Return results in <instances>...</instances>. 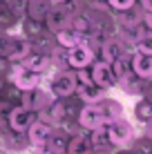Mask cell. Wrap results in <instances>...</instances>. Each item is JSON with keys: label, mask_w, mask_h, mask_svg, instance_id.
<instances>
[{"label": "cell", "mask_w": 152, "mask_h": 154, "mask_svg": "<svg viewBox=\"0 0 152 154\" xmlns=\"http://www.w3.org/2000/svg\"><path fill=\"white\" fill-rule=\"evenodd\" d=\"M34 154H65V150H63V147L51 145V143H43V145L34 147Z\"/></svg>", "instance_id": "d590c367"}, {"label": "cell", "mask_w": 152, "mask_h": 154, "mask_svg": "<svg viewBox=\"0 0 152 154\" xmlns=\"http://www.w3.org/2000/svg\"><path fill=\"white\" fill-rule=\"evenodd\" d=\"M31 54V40L23 34H11L9 36V49H7V58L11 63H23L25 58Z\"/></svg>", "instance_id": "30bf717a"}, {"label": "cell", "mask_w": 152, "mask_h": 154, "mask_svg": "<svg viewBox=\"0 0 152 154\" xmlns=\"http://www.w3.org/2000/svg\"><path fill=\"white\" fill-rule=\"evenodd\" d=\"M11 69H14V63L9 60L7 56H0V76H7V78H9Z\"/></svg>", "instance_id": "8d00e7d4"}, {"label": "cell", "mask_w": 152, "mask_h": 154, "mask_svg": "<svg viewBox=\"0 0 152 154\" xmlns=\"http://www.w3.org/2000/svg\"><path fill=\"white\" fill-rule=\"evenodd\" d=\"M105 5L114 14H119V11H128V9L137 7V0H105Z\"/></svg>", "instance_id": "1f68e13d"}, {"label": "cell", "mask_w": 152, "mask_h": 154, "mask_svg": "<svg viewBox=\"0 0 152 154\" xmlns=\"http://www.w3.org/2000/svg\"><path fill=\"white\" fill-rule=\"evenodd\" d=\"M134 49L141 51V54H148V56H152V31L145 29L143 34L139 36L137 42H134Z\"/></svg>", "instance_id": "4dcf8cb0"}, {"label": "cell", "mask_w": 152, "mask_h": 154, "mask_svg": "<svg viewBox=\"0 0 152 154\" xmlns=\"http://www.w3.org/2000/svg\"><path fill=\"white\" fill-rule=\"evenodd\" d=\"M85 2H90V0H85Z\"/></svg>", "instance_id": "c3c4849f"}, {"label": "cell", "mask_w": 152, "mask_h": 154, "mask_svg": "<svg viewBox=\"0 0 152 154\" xmlns=\"http://www.w3.org/2000/svg\"><path fill=\"white\" fill-rule=\"evenodd\" d=\"M27 5L29 0H7V7L18 16V18H25L27 16Z\"/></svg>", "instance_id": "836d02e7"}, {"label": "cell", "mask_w": 152, "mask_h": 154, "mask_svg": "<svg viewBox=\"0 0 152 154\" xmlns=\"http://www.w3.org/2000/svg\"><path fill=\"white\" fill-rule=\"evenodd\" d=\"M0 147L11 154H27L31 150V143L27 139V132H16L11 127H0Z\"/></svg>", "instance_id": "7a4b0ae2"}, {"label": "cell", "mask_w": 152, "mask_h": 154, "mask_svg": "<svg viewBox=\"0 0 152 154\" xmlns=\"http://www.w3.org/2000/svg\"><path fill=\"white\" fill-rule=\"evenodd\" d=\"M70 27L74 29V31H78V34H83V36H87L92 31V18H90V14L83 9V11H78V14H74L70 18Z\"/></svg>", "instance_id": "d4e9b609"}, {"label": "cell", "mask_w": 152, "mask_h": 154, "mask_svg": "<svg viewBox=\"0 0 152 154\" xmlns=\"http://www.w3.org/2000/svg\"><path fill=\"white\" fill-rule=\"evenodd\" d=\"M43 23H45V27L54 34V31H58V29H63V27H67V25H70V14H67L58 2H54V5H51V9H49V14L45 16Z\"/></svg>", "instance_id": "4fadbf2b"}, {"label": "cell", "mask_w": 152, "mask_h": 154, "mask_svg": "<svg viewBox=\"0 0 152 154\" xmlns=\"http://www.w3.org/2000/svg\"><path fill=\"white\" fill-rule=\"evenodd\" d=\"M114 154H134L132 150H130V147H116V152Z\"/></svg>", "instance_id": "7bdbcfd3"}, {"label": "cell", "mask_w": 152, "mask_h": 154, "mask_svg": "<svg viewBox=\"0 0 152 154\" xmlns=\"http://www.w3.org/2000/svg\"><path fill=\"white\" fill-rule=\"evenodd\" d=\"M47 85L45 87L49 89L51 94H54V98H67L72 96V94H76V74L74 69H58V72H49L47 76Z\"/></svg>", "instance_id": "6da1fadb"}, {"label": "cell", "mask_w": 152, "mask_h": 154, "mask_svg": "<svg viewBox=\"0 0 152 154\" xmlns=\"http://www.w3.org/2000/svg\"><path fill=\"white\" fill-rule=\"evenodd\" d=\"M139 5L143 11H152V0H139Z\"/></svg>", "instance_id": "60d3db41"}, {"label": "cell", "mask_w": 152, "mask_h": 154, "mask_svg": "<svg viewBox=\"0 0 152 154\" xmlns=\"http://www.w3.org/2000/svg\"><path fill=\"white\" fill-rule=\"evenodd\" d=\"M51 5H54L51 0H29V5H27V18L45 20V16L49 14Z\"/></svg>", "instance_id": "cb8c5ba5"}, {"label": "cell", "mask_w": 152, "mask_h": 154, "mask_svg": "<svg viewBox=\"0 0 152 154\" xmlns=\"http://www.w3.org/2000/svg\"><path fill=\"white\" fill-rule=\"evenodd\" d=\"M63 9H65L67 14H70V18L74 14H78V11H83L85 9V0H63V2H58Z\"/></svg>", "instance_id": "d6a6232c"}, {"label": "cell", "mask_w": 152, "mask_h": 154, "mask_svg": "<svg viewBox=\"0 0 152 154\" xmlns=\"http://www.w3.org/2000/svg\"><path fill=\"white\" fill-rule=\"evenodd\" d=\"M5 7H7V0H0V11H2Z\"/></svg>", "instance_id": "ee69618b"}, {"label": "cell", "mask_w": 152, "mask_h": 154, "mask_svg": "<svg viewBox=\"0 0 152 154\" xmlns=\"http://www.w3.org/2000/svg\"><path fill=\"white\" fill-rule=\"evenodd\" d=\"M23 94H25L23 89H20V87H16V85H14L11 81H9L0 98H2V100H7L9 105H14V107H16V105H23Z\"/></svg>", "instance_id": "f1b7e54d"}, {"label": "cell", "mask_w": 152, "mask_h": 154, "mask_svg": "<svg viewBox=\"0 0 152 154\" xmlns=\"http://www.w3.org/2000/svg\"><path fill=\"white\" fill-rule=\"evenodd\" d=\"M7 83H9L7 76H0V96H2V92H5V87H7Z\"/></svg>", "instance_id": "b9f144b4"}, {"label": "cell", "mask_w": 152, "mask_h": 154, "mask_svg": "<svg viewBox=\"0 0 152 154\" xmlns=\"http://www.w3.org/2000/svg\"><path fill=\"white\" fill-rule=\"evenodd\" d=\"M54 38L56 42H58V47H65V49H72V47H76V45H81L83 40H85V36L83 34H78V31H74L67 25V27H63L58 31H54Z\"/></svg>", "instance_id": "ffe728a7"}, {"label": "cell", "mask_w": 152, "mask_h": 154, "mask_svg": "<svg viewBox=\"0 0 152 154\" xmlns=\"http://www.w3.org/2000/svg\"><path fill=\"white\" fill-rule=\"evenodd\" d=\"M78 123H81V127H83L85 132H92V130H96V127L107 125L105 119H103V114L98 112L96 105H83L81 114H78Z\"/></svg>", "instance_id": "8fae6325"}, {"label": "cell", "mask_w": 152, "mask_h": 154, "mask_svg": "<svg viewBox=\"0 0 152 154\" xmlns=\"http://www.w3.org/2000/svg\"><path fill=\"white\" fill-rule=\"evenodd\" d=\"M94 154H114V152H94Z\"/></svg>", "instance_id": "bcb514c9"}, {"label": "cell", "mask_w": 152, "mask_h": 154, "mask_svg": "<svg viewBox=\"0 0 152 154\" xmlns=\"http://www.w3.org/2000/svg\"><path fill=\"white\" fill-rule=\"evenodd\" d=\"M130 150L134 154H152V139L150 136H134L130 143Z\"/></svg>", "instance_id": "f546056e"}, {"label": "cell", "mask_w": 152, "mask_h": 154, "mask_svg": "<svg viewBox=\"0 0 152 154\" xmlns=\"http://www.w3.org/2000/svg\"><path fill=\"white\" fill-rule=\"evenodd\" d=\"M74 74H76V83H78V85H90V83H94V81H92V72H90V67H81V69H74Z\"/></svg>", "instance_id": "e575fe53"}, {"label": "cell", "mask_w": 152, "mask_h": 154, "mask_svg": "<svg viewBox=\"0 0 152 154\" xmlns=\"http://www.w3.org/2000/svg\"><path fill=\"white\" fill-rule=\"evenodd\" d=\"M76 96L81 98L85 105H94V103H98L101 98H105V96H107V89L98 87L96 83H90V85H78V87H76Z\"/></svg>", "instance_id": "e0dca14e"}, {"label": "cell", "mask_w": 152, "mask_h": 154, "mask_svg": "<svg viewBox=\"0 0 152 154\" xmlns=\"http://www.w3.org/2000/svg\"><path fill=\"white\" fill-rule=\"evenodd\" d=\"M51 130H54V125H49V123H45V121L36 119L34 123L29 125V130H27V139H29V143H31V150L49 141Z\"/></svg>", "instance_id": "7c38bea8"}, {"label": "cell", "mask_w": 152, "mask_h": 154, "mask_svg": "<svg viewBox=\"0 0 152 154\" xmlns=\"http://www.w3.org/2000/svg\"><path fill=\"white\" fill-rule=\"evenodd\" d=\"M58 47V42H56L54 34H51L49 29L45 31V34L36 36V38H31V51H38V54H47L51 56V51Z\"/></svg>", "instance_id": "44dd1931"}, {"label": "cell", "mask_w": 152, "mask_h": 154, "mask_svg": "<svg viewBox=\"0 0 152 154\" xmlns=\"http://www.w3.org/2000/svg\"><path fill=\"white\" fill-rule=\"evenodd\" d=\"M9 31H0V56H7V49H9Z\"/></svg>", "instance_id": "74e56055"}, {"label": "cell", "mask_w": 152, "mask_h": 154, "mask_svg": "<svg viewBox=\"0 0 152 154\" xmlns=\"http://www.w3.org/2000/svg\"><path fill=\"white\" fill-rule=\"evenodd\" d=\"M143 25L148 31H152V11H143Z\"/></svg>", "instance_id": "ab89813d"}, {"label": "cell", "mask_w": 152, "mask_h": 154, "mask_svg": "<svg viewBox=\"0 0 152 154\" xmlns=\"http://www.w3.org/2000/svg\"><path fill=\"white\" fill-rule=\"evenodd\" d=\"M65 154H94V147H92V141H90V132H81V134H76V136H70Z\"/></svg>", "instance_id": "d6986e66"}, {"label": "cell", "mask_w": 152, "mask_h": 154, "mask_svg": "<svg viewBox=\"0 0 152 154\" xmlns=\"http://www.w3.org/2000/svg\"><path fill=\"white\" fill-rule=\"evenodd\" d=\"M20 20H23V18H18L9 7H5L2 11H0V31H9V34H14V31L18 29Z\"/></svg>", "instance_id": "4316f807"}, {"label": "cell", "mask_w": 152, "mask_h": 154, "mask_svg": "<svg viewBox=\"0 0 152 154\" xmlns=\"http://www.w3.org/2000/svg\"><path fill=\"white\" fill-rule=\"evenodd\" d=\"M51 2H63V0H51Z\"/></svg>", "instance_id": "7dc6e473"}, {"label": "cell", "mask_w": 152, "mask_h": 154, "mask_svg": "<svg viewBox=\"0 0 152 154\" xmlns=\"http://www.w3.org/2000/svg\"><path fill=\"white\" fill-rule=\"evenodd\" d=\"M18 31L23 36H27V38H36V36H40V34H45L47 27H45V23L43 20H34V18H27L25 16L23 20H20V25H18Z\"/></svg>", "instance_id": "7402d4cb"}, {"label": "cell", "mask_w": 152, "mask_h": 154, "mask_svg": "<svg viewBox=\"0 0 152 154\" xmlns=\"http://www.w3.org/2000/svg\"><path fill=\"white\" fill-rule=\"evenodd\" d=\"M132 72L143 81H150L152 78V56L141 54V51L134 49L132 51Z\"/></svg>", "instance_id": "ac0fdd59"}, {"label": "cell", "mask_w": 152, "mask_h": 154, "mask_svg": "<svg viewBox=\"0 0 152 154\" xmlns=\"http://www.w3.org/2000/svg\"><path fill=\"white\" fill-rule=\"evenodd\" d=\"M90 141H92L94 152H116V145H114L112 139H110L107 125L92 130V132H90Z\"/></svg>", "instance_id": "9a60e30c"}, {"label": "cell", "mask_w": 152, "mask_h": 154, "mask_svg": "<svg viewBox=\"0 0 152 154\" xmlns=\"http://www.w3.org/2000/svg\"><path fill=\"white\" fill-rule=\"evenodd\" d=\"M0 154H11V152H7V150H2V147H0Z\"/></svg>", "instance_id": "f6af8a7d"}, {"label": "cell", "mask_w": 152, "mask_h": 154, "mask_svg": "<svg viewBox=\"0 0 152 154\" xmlns=\"http://www.w3.org/2000/svg\"><path fill=\"white\" fill-rule=\"evenodd\" d=\"M20 65L31 69V72H36V74H40V76H47L49 72H54L51 69V58L47 54H38V51H31Z\"/></svg>", "instance_id": "5bb4252c"}, {"label": "cell", "mask_w": 152, "mask_h": 154, "mask_svg": "<svg viewBox=\"0 0 152 154\" xmlns=\"http://www.w3.org/2000/svg\"><path fill=\"white\" fill-rule=\"evenodd\" d=\"M119 87L123 89L125 94H130V96H137V94H143V87H145V81L143 78H139L137 74H128L125 78L119 81Z\"/></svg>", "instance_id": "603a6c76"}, {"label": "cell", "mask_w": 152, "mask_h": 154, "mask_svg": "<svg viewBox=\"0 0 152 154\" xmlns=\"http://www.w3.org/2000/svg\"><path fill=\"white\" fill-rule=\"evenodd\" d=\"M107 132H110V139L116 147H130V143L134 139V127L128 119H116L112 123H107Z\"/></svg>", "instance_id": "277c9868"}, {"label": "cell", "mask_w": 152, "mask_h": 154, "mask_svg": "<svg viewBox=\"0 0 152 154\" xmlns=\"http://www.w3.org/2000/svg\"><path fill=\"white\" fill-rule=\"evenodd\" d=\"M143 96L152 103V78L150 81H145V87H143Z\"/></svg>", "instance_id": "f35d334b"}, {"label": "cell", "mask_w": 152, "mask_h": 154, "mask_svg": "<svg viewBox=\"0 0 152 154\" xmlns=\"http://www.w3.org/2000/svg\"><path fill=\"white\" fill-rule=\"evenodd\" d=\"M98 107V112L103 114V119H105V123H112V121H116V119H121L123 116V105L119 103L116 98H110V96H105V98H101L98 103H94Z\"/></svg>", "instance_id": "2e32d148"}, {"label": "cell", "mask_w": 152, "mask_h": 154, "mask_svg": "<svg viewBox=\"0 0 152 154\" xmlns=\"http://www.w3.org/2000/svg\"><path fill=\"white\" fill-rule=\"evenodd\" d=\"M36 119H38V114H36V112L23 107V105H16V107H11V112H9L7 127H11V130H16V132H27L29 125L34 123Z\"/></svg>", "instance_id": "9c48e42d"}, {"label": "cell", "mask_w": 152, "mask_h": 154, "mask_svg": "<svg viewBox=\"0 0 152 154\" xmlns=\"http://www.w3.org/2000/svg\"><path fill=\"white\" fill-rule=\"evenodd\" d=\"M54 100V94L45 87V85H38V87L29 89V92L23 94V107L31 109V112H43V109L49 107V103Z\"/></svg>", "instance_id": "3957f363"}, {"label": "cell", "mask_w": 152, "mask_h": 154, "mask_svg": "<svg viewBox=\"0 0 152 154\" xmlns=\"http://www.w3.org/2000/svg\"><path fill=\"white\" fill-rule=\"evenodd\" d=\"M112 72H114V76H116V81H121V78H125L128 74H132V54L119 56L116 60L112 63Z\"/></svg>", "instance_id": "484cf974"}, {"label": "cell", "mask_w": 152, "mask_h": 154, "mask_svg": "<svg viewBox=\"0 0 152 154\" xmlns=\"http://www.w3.org/2000/svg\"><path fill=\"white\" fill-rule=\"evenodd\" d=\"M123 54H132V51H128V47L123 45V40L114 34V36H110V38H105V40L101 42L96 58H101V60H105V63L112 65V63L116 60L119 56H123Z\"/></svg>", "instance_id": "ba28073f"}, {"label": "cell", "mask_w": 152, "mask_h": 154, "mask_svg": "<svg viewBox=\"0 0 152 154\" xmlns=\"http://www.w3.org/2000/svg\"><path fill=\"white\" fill-rule=\"evenodd\" d=\"M134 119H137L141 125H145V123H150V121H152V103L145 96L139 98L137 105H134Z\"/></svg>", "instance_id": "83f0119b"}, {"label": "cell", "mask_w": 152, "mask_h": 154, "mask_svg": "<svg viewBox=\"0 0 152 154\" xmlns=\"http://www.w3.org/2000/svg\"><path fill=\"white\" fill-rule=\"evenodd\" d=\"M67 60H70V67H72V69L92 67V63L96 60V54H94V49L87 45L85 40H83L81 45H76V47H72V49H67Z\"/></svg>", "instance_id": "52a82bcc"}, {"label": "cell", "mask_w": 152, "mask_h": 154, "mask_svg": "<svg viewBox=\"0 0 152 154\" xmlns=\"http://www.w3.org/2000/svg\"><path fill=\"white\" fill-rule=\"evenodd\" d=\"M9 81H11L16 87H20L23 92H29V89L38 87V85H43V76L36 72L27 69V67H23L20 63H14V69L9 74Z\"/></svg>", "instance_id": "5b68a950"}, {"label": "cell", "mask_w": 152, "mask_h": 154, "mask_svg": "<svg viewBox=\"0 0 152 154\" xmlns=\"http://www.w3.org/2000/svg\"><path fill=\"white\" fill-rule=\"evenodd\" d=\"M90 72H92V81L98 85V87H103V89H112V87H116V76H114V72H112V65L105 60H101V58H96V60L92 63V67H90Z\"/></svg>", "instance_id": "8992f818"}]
</instances>
